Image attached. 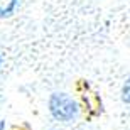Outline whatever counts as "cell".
Masks as SVG:
<instances>
[{
  "label": "cell",
  "instance_id": "6da1fadb",
  "mask_svg": "<svg viewBox=\"0 0 130 130\" xmlns=\"http://www.w3.org/2000/svg\"><path fill=\"white\" fill-rule=\"evenodd\" d=\"M49 111L58 122H73L79 115V105L71 95L56 91L49 96Z\"/></svg>",
  "mask_w": 130,
  "mask_h": 130
},
{
  "label": "cell",
  "instance_id": "7a4b0ae2",
  "mask_svg": "<svg viewBox=\"0 0 130 130\" xmlns=\"http://www.w3.org/2000/svg\"><path fill=\"white\" fill-rule=\"evenodd\" d=\"M19 0H0V17H10L17 9Z\"/></svg>",
  "mask_w": 130,
  "mask_h": 130
},
{
  "label": "cell",
  "instance_id": "3957f363",
  "mask_svg": "<svg viewBox=\"0 0 130 130\" xmlns=\"http://www.w3.org/2000/svg\"><path fill=\"white\" fill-rule=\"evenodd\" d=\"M122 101L125 105H130V76L125 78L123 86H122Z\"/></svg>",
  "mask_w": 130,
  "mask_h": 130
},
{
  "label": "cell",
  "instance_id": "277c9868",
  "mask_svg": "<svg viewBox=\"0 0 130 130\" xmlns=\"http://www.w3.org/2000/svg\"><path fill=\"white\" fill-rule=\"evenodd\" d=\"M0 130H5V120H0Z\"/></svg>",
  "mask_w": 130,
  "mask_h": 130
},
{
  "label": "cell",
  "instance_id": "5b68a950",
  "mask_svg": "<svg viewBox=\"0 0 130 130\" xmlns=\"http://www.w3.org/2000/svg\"><path fill=\"white\" fill-rule=\"evenodd\" d=\"M0 66H2V54H0Z\"/></svg>",
  "mask_w": 130,
  "mask_h": 130
}]
</instances>
